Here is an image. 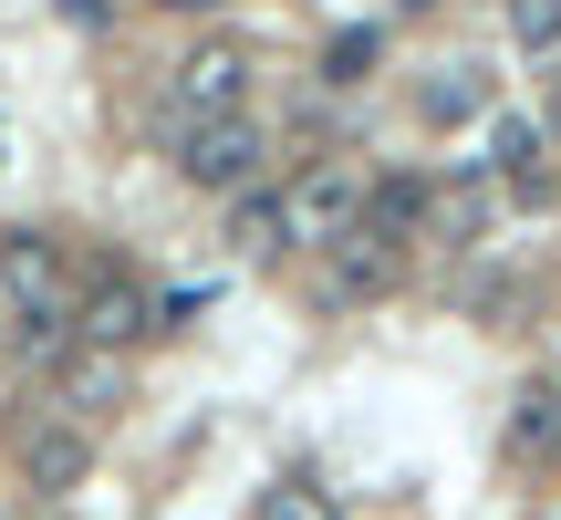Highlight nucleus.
Returning <instances> with one entry per match:
<instances>
[{"label":"nucleus","mask_w":561,"mask_h":520,"mask_svg":"<svg viewBox=\"0 0 561 520\" xmlns=\"http://www.w3.org/2000/svg\"><path fill=\"white\" fill-rule=\"evenodd\" d=\"M250 520H343V510H333V489H322V479H271Z\"/></svg>","instance_id":"ddd939ff"},{"label":"nucleus","mask_w":561,"mask_h":520,"mask_svg":"<svg viewBox=\"0 0 561 520\" xmlns=\"http://www.w3.org/2000/svg\"><path fill=\"white\" fill-rule=\"evenodd\" d=\"M0 292H11V313H62V250L42 229H11L0 240Z\"/></svg>","instance_id":"39448f33"},{"label":"nucleus","mask_w":561,"mask_h":520,"mask_svg":"<svg viewBox=\"0 0 561 520\" xmlns=\"http://www.w3.org/2000/svg\"><path fill=\"white\" fill-rule=\"evenodd\" d=\"M53 406H73V417H104V406H125V354H94V343H83V354L62 364Z\"/></svg>","instance_id":"9d476101"},{"label":"nucleus","mask_w":561,"mask_h":520,"mask_svg":"<svg viewBox=\"0 0 561 520\" xmlns=\"http://www.w3.org/2000/svg\"><path fill=\"white\" fill-rule=\"evenodd\" d=\"M551 136H541V125H530V115H500V125H489V188H510V199H541V188H551Z\"/></svg>","instance_id":"423d86ee"},{"label":"nucleus","mask_w":561,"mask_h":520,"mask_svg":"<svg viewBox=\"0 0 561 520\" xmlns=\"http://www.w3.org/2000/svg\"><path fill=\"white\" fill-rule=\"evenodd\" d=\"M83 468H94V438H83L73 417H42V427H21V479H32L42 500L83 489Z\"/></svg>","instance_id":"20e7f679"},{"label":"nucleus","mask_w":561,"mask_h":520,"mask_svg":"<svg viewBox=\"0 0 561 520\" xmlns=\"http://www.w3.org/2000/svg\"><path fill=\"white\" fill-rule=\"evenodd\" d=\"M489 208H500V188H489L479 167H458L447 188H426V229H437V240H458V250L489 229Z\"/></svg>","instance_id":"6e6552de"},{"label":"nucleus","mask_w":561,"mask_h":520,"mask_svg":"<svg viewBox=\"0 0 561 520\" xmlns=\"http://www.w3.org/2000/svg\"><path fill=\"white\" fill-rule=\"evenodd\" d=\"M178 178L187 188H219V199H240L250 178H261V157H271V136H261V115H208V125H178Z\"/></svg>","instance_id":"7ed1b4c3"},{"label":"nucleus","mask_w":561,"mask_h":520,"mask_svg":"<svg viewBox=\"0 0 561 520\" xmlns=\"http://www.w3.org/2000/svg\"><path fill=\"white\" fill-rule=\"evenodd\" d=\"M62 21H83V32H94V21H104V0H62Z\"/></svg>","instance_id":"f3484780"},{"label":"nucleus","mask_w":561,"mask_h":520,"mask_svg":"<svg viewBox=\"0 0 561 520\" xmlns=\"http://www.w3.org/2000/svg\"><path fill=\"white\" fill-rule=\"evenodd\" d=\"M375 63H385V32H375V21H364V32H333V42H322V83H364Z\"/></svg>","instance_id":"4468645a"},{"label":"nucleus","mask_w":561,"mask_h":520,"mask_svg":"<svg viewBox=\"0 0 561 520\" xmlns=\"http://www.w3.org/2000/svg\"><path fill=\"white\" fill-rule=\"evenodd\" d=\"M416 115H426V125H468V115H489V74H479V63H437V74L416 83Z\"/></svg>","instance_id":"1a4fd4ad"},{"label":"nucleus","mask_w":561,"mask_h":520,"mask_svg":"<svg viewBox=\"0 0 561 520\" xmlns=\"http://www.w3.org/2000/svg\"><path fill=\"white\" fill-rule=\"evenodd\" d=\"M73 334L94 343V354H115V343L157 334V313H146V292H136V281H94V292H83V313H73Z\"/></svg>","instance_id":"0eeeda50"},{"label":"nucleus","mask_w":561,"mask_h":520,"mask_svg":"<svg viewBox=\"0 0 561 520\" xmlns=\"http://www.w3.org/2000/svg\"><path fill=\"white\" fill-rule=\"evenodd\" d=\"M208 115H250V53L240 42H198V53L167 63V136Z\"/></svg>","instance_id":"f03ea898"},{"label":"nucleus","mask_w":561,"mask_h":520,"mask_svg":"<svg viewBox=\"0 0 561 520\" xmlns=\"http://www.w3.org/2000/svg\"><path fill=\"white\" fill-rule=\"evenodd\" d=\"M229 240H240V250H280V199H271V188H240V219H229Z\"/></svg>","instance_id":"2eb2a0df"},{"label":"nucleus","mask_w":561,"mask_h":520,"mask_svg":"<svg viewBox=\"0 0 561 520\" xmlns=\"http://www.w3.org/2000/svg\"><path fill=\"white\" fill-rule=\"evenodd\" d=\"M510 42H520V53H551L561 42V0H510Z\"/></svg>","instance_id":"dca6fc26"},{"label":"nucleus","mask_w":561,"mask_h":520,"mask_svg":"<svg viewBox=\"0 0 561 520\" xmlns=\"http://www.w3.org/2000/svg\"><path fill=\"white\" fill-rule=\"evenodd\" d=\"M271 199H280V250H343L354 219H364V167L322 157V167H301L291 188H271Z\"/></svg>","instance_id":"f257e3e1"},{"label":"nucleus","mask_w":561,"mask_h":520,"mask_svg":"<svg viewBox=\"0 0 561 520\" xmlns=\"http://www.w3.org/2000/svg\"><path fill=\"white\" fill-rule=\"evenodd\" d=\"M510 448H520V459H561V385L530 375L520 396H510Z\"/></svg>","instance_id":"9b49d317"},{"label":"nucleus","mask_w":561,"mask_h":520,"mask_svg":"<svg viewBox=\"0 0 561 520\" xmlns=\"http://www.w3.org/2000/svg\"><path fill=\"white\" fill-rule=\"evenodd\" d=\"M530 125H541V136H561V83H551V104H541V115H530Z\"/></svg>","instance_id":"a211bd4d"},{"label":"nucleus","mask_w":561,"mask_h":520,"mask_svg":"<svg viewBox=\"0 0 561 520\" xmlns=\"http://www.w3.org/2000/svg\"><path fill=\"white\" fill-rule=\"evenodd\" d=\"M385 281H396V250L354 229V240L333 250V302H354V292H385Z\"/></svg>","instance_id":"f8f14e48"}]
</instances>
